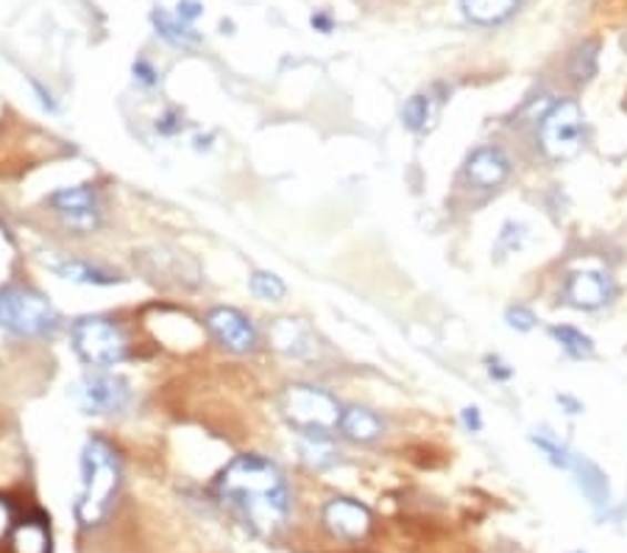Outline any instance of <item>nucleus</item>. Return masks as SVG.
Here are the masks:
<instances>
[{"label": "nucleus", "mask_w": 627, "mask_h": 553, "mask_svg": "<svg viewBox=\"0 0 627 553\" xmlns=\"http://www.w3.org/2000/svg\"><path fill=\"white\" fill-rule=\"evenodd\" d=\"M586 470L588 473H583V467L577 464V473H580V486L586 490V495L591 497L594 503H603L608 501V484H605L603 473H599L597 467H594L591 461H586Z\"/></svg>", "instance_id": "22"}, {"label": "nucleus", "mask_w": 627, "mask_h": 553, "mask_svg": "<svg viewBox=\"0 0 627 553\" xmlns=\"http://www.w3.org/2000/svg\"><path fill=\"white\" fill-rule=\"evenodd\" d=\"M610 285L599 271H575L566 283V300L577 311H597L608 302Z\"/></svg>", "instance_id": "12"}, {"label": "nucleus", "mask_w": 627, "mask_h": 553, "mask_svg": "<svg viewBox=\"0 0 627 553\" xmlns=\"http://www.w3.org/2000/svg\"><path fill=\"white\" fill-rule=\"evenodd\" d=\"M53 210L62 215L64 224L70 230L79 232H92L98 227V199L92 188L79 184V188H64L51 197Z\"/></svg>", "instance_id": "9"}, {"label": "nucleus", "mask_w": 627, "mask_h": 553, "mask_svg": "<svg viewBox=\"0 0 627 553\" xmlns=\"http://www.w3.org/2000/svg\"><path fill=\"white\" fill-rule=\"evenodd\" d=\"M527 241V227L525 224H516V221H508V224L502 227L499 232V241H496V252L499 254H514L525 247Z\"/></svg>", "instance_id": "23"}, {"label": "nucleus", "mask_w": 627, "mask_h": 553, "mask_svg": "<svg viewBox=\"0 0 627 553\" xmlns=\"http://www.w3.org/2000/svg\"><path fill=\"white\" fill-rule=\"evenodd\" d=\"M341 431L352 442H374L383 436V420L368 409H346L341 416Z\"/></svg>", "instance_id": "14"}, {"label": "nucleus", "mask_w": 627, "mask_h": 553, "mask_svg": "<svg viewBox=\"0 0 627 553\" xmlns=\"http://www.w3.org/2000/svg\"><path fill=\"white\" fill-rule=\"evenodd\" d=\"M280 411L287 425L296 428L304 436H330L341 428L343 409L330 392L307 383H293L280 394Z\"/></svg>", "instance_id": "3"}, {"label": "nucleus", "mask_w": 627, "mask_h": 553, "mask_svg": "<svg viewBox=\"0 0 627 553\" xmlns=\"http://www.w3.org/2000/svg\"><path fill=\"white\" fill-rule=\"evenodd\" d=\"M0 328L18 339H45L59 328V313L51 302L31 289L0 291Z\"/></svg>", "instance_id": "4"}, {"label": "nucleus", "mask_w": 627, "mask_h": 553, "mask_svg": "<svg viewBox=\"0 0 627 553\" xmlns=\"http://www.w3.org/2000/svg\"><path fill=\"white\" fill-rule=\"evenodd\" d=\"M154 26L160 29V34L165 37V40L176 42V46H199L201 42V37L195 34L182 18H171V14L165 12H154Z\"/></svg>", "instance_id": "20"}, {"label": "nucleus", "mask_w": 627, "mask_h": 553, "mask_svg": "<svg viewBox=\"0 0 627 553\" xmlns=\"http://www.w3.org/2000/svg\"><path fill=\"white\" fill-rule=\"evenodd\" d=\"M533 442H536L538 448H542L544 453L549 455V461H553V464H558V467H572L569 453H566V450L560 448V444H555L553 439H547V436H536V439H533Z\"/></svg>", "instance_id": "26"}, {"label": "nucleus", "mask_w": 627, "mask_h": 553, "mask_svg": "<svg viewBox=\"0 0 627 553\" xmlns=\"http://www.w3.org/2000/svg\"><path fill=\"white\" fill-rule=\"evenodd\" d=\"M14 529V512L3 497H0V540Z\"/></svg>", "instance_id": "27"}, {"label": "nucleus", "mask_w": 627, "mask_h": 553, "mask_svg": "<svg viewBox=\"0 0 627 553\" xmlns=\"http://www.w3.org/2000/svg\"><path fill=\"white\" fill-rule=\"evenodd\" d=\"M70 398L84 414H118L129 405L132 389L123 378L109 375V372H87L70 386Z\"/></svg>", "instance_id": "7"}, {"label": "nucleus", "mask_w": 627, "mask_h": 553, "mask_svg": "<svg viewBox=\"0 0 627 553\" xmlns=\"http://www.w3.org/2000/svg\"><path fill=\"white\" fill-rule=\"evenodd\" d=\"M271 341H274L276 350L291 358H304L313 350L307 328H304L302 322H293V319H280V322L271 328Z\"/></svg>", "instance_id": "13"}, {"label": "nucleus", "mask_w": 627, "mask_h": 553, "mask_svg": "<svg viewBox=\"0 0 627 553\" xmlns=\"http://www.w3.org/2000/svg\"><path fill=\"white\" fill-rule=\"evenodd\" d=\"M313 26H318V29H324V31L332 29V23L326 18H313Z\"/></svg>", "instance_id": "31"}, {"label": "nucleus", "mask_w": 627, "mask_h": 553, "mask_svg": "<svg viewBox=\"0 0 627 553\" xmlns=\"http://www.w3.org/2000/svg\"><path fill=\"white\" fill-rule=\"evenodd\" d=\"M14 553H51V540L42 523H23L12 531Z\"/></svg>", "instance_id": "17"}, {"label": "nucleus", "mask_w": 627, "mask_h": 553, "mask_svg": "<svg viewBox=\"0 0 627 553\" xmlns=\"http://www.w3.org/2000/svg\"><path fill=\"white\" fill-rule=\"evenodd\" d=\"M324 525L341 540H360V536L368 534L371 514L363 503L335 497L324 506Z\"/></svg>", "instance_id": "10"}, {"label": "nucleus", "mask_w": 627, "mask_h": 553, "mask_svg": "<svg viewBox=\"0 0 627 553\" xmlns=\"http://www.w3.org/2000/svg\"><path fill=\"white\" fill-rule=\"evenodd\" d=\"M57 274L68 283H79V285H114L118 283V274L112 271L101 269V265L84 263V260H68V263L57 265Z\"/></svg>", "instance_id": "16"}, {"label": "nucleus", "mask_w": 627, "mask_h": 553, "mask_svg": "<svg viewBox=\"0 0 627 553\" xmlns=\"http://www.w3.org/2000/svg\"><path fill=\"white\" fill-rule=\"evenodd\" d=\"M206 328L215 335L218 344L232 352H240V355H245V352L257 346V330H254L251 319L245 313H240L237 308H215V311H210Z\"/></svg>", "instance_id": "8"}, {"label": "nucleus", "mask_w": 627, "mask_h": 553, "mask_svg": "<svg viewBox=\"0 0 627 553\" xmlns=\"http://www.w3.org/2000/svg\"><path fill=\"white\" fill-rule=\"evenodd\" d=\"M488 372L496 381H508V378L514 375V369H508V363H502L499 358H488Z\"/></svg>", "instance_id": "28"}, {"label": "nucleus", "mask_w": 627, "mask_h": 553, "mask_svg": "<svg viewBox=\"0 0 627 553\" xmlns=\"http://www.w3.org/2000/svg\"><path fill=\"white\" fill-rule=\"evenodd\" d=\"M73 346L84 363L95 369L118 366L125 361V339L114 322L103 316H84L73 324Z\"/></svg>", "instance_id": "5"}, {"label": "nucleus", "mask_w": 627, "mask_h": 553, "mask_svg": "<svg viewBox=\"0 0 627 553\" xmlns=\"http://www.w3.org/2000/svg\"><path fill=\"white\" fill-rule=\"evenodd\" d=\"M302 450H304V459L313 461L315 467H324V464H332V461H335V450L326 444V436H307Z\"/></svg>", "instance_id": "24"}, {"label": "nucleus", "mask_w": 627, "mask_h": 553, "mask_svg": "<svg viewBox=\"0 0 627 553\" xmlns=\"http://www.w3.org/2000/svg\"><path fill=\"white\" fill-rule=\"evenodd\" d=\"M519 9V0H463V12L472 23L494 26L508 20Z\"/></svg>", "instance_id": "15"}, {"label": "nucleus", "mask_w": 627, "mask_h": 553, "mask_svg": "<svg viewBox=\"0 0 627 553\" xmlns=\"http://www.w3.org/2000/svg\"><path fill=\"white\" fill-rule=\"evenodd\" d=\"M120 490V459L103 439H90L81 450V495L75 501V520L84 529L101 525Z\"/></svg>", "instance_id": "2"}, {"label": "nucleus", "mask_w": 627, "mask_h": 553, "mask_svg": "<svg viewBox=\"0 0 627 553\" xmlns=\"http://www.w3.org/2000/svg\"><path fill=\"white\" fill-rule=\"evenodd\" d=\"M508 324L514 330H522V333H527V330H533L536 328V313L530 311V308H525V305H516V308H508Z\"/></svg>", "instance_id": "25"}, {"label": "nucleus", "mask_w": 627, "mask_h": 553, "mask_svg": "<svg viewBox=\"0 0 627 553\" xmlns=\"http://www.w3.org/2000/svg\"><path fill=\"white\" fill-rule=\"evenodd\" d=\"M542 149L549 160H572L583 149V112L577 101H558L542 118Z\"/></svg>", "instance_id": "6"}, {"label": "nucleus", "mask_w": 627, "mask_h": 553, "mask_svg": "<svg viewBox=\"0 0 627 553\" xmlns=\"http://www.w3.org/2000/svg\"><path fill=\"white\" fill-rule=\"evenodd\" d=\"M402 121L411 132H429L435 127V104L429 95H413L402 110Z\"/></svg>", "instance_id": "18"}, {"label": "nucleus", "mask_w": 627, "mask_h": 553, "mask_svg": "<svg viewBox=\"0 0 627 553\" xmlns=\"http://www.w3.org/2000/svg\"><path fill=\"white\" fill-rule=\"evenodd\" d=\"M510 173V160L505 157V151L496 145H483V149L472 151V157L466 160V177L472 179L477 188H499Z\"/></svg>", "instance_id": "11"}, {"label": "nucleus", "mask_w": 627, "mask_h": 553, "mask_svg": "<svg viewBox=\"0 0 627 553\" xmlns=\"http://www.w3.org/2000/svg\"><path fill=\"white\" fill-rule=\"evenodd\" d=\"M134 73L140 76V81H143V84H156V79H154V70H151V64L149 62H143V59H140L138 64H134Z\"/></svg>", "instance_id": "29"}, {"label": "nucleus", "mask_w": 627, "mask_h": 553, "mask_svg": "<svg viewBox=\"0 0 627 553\" xmlns=\"http://www.w3.org/2000/svg\"><path fill=\"white\" fill-rule=\"evenodd\" d=\"M251 294L265 302H282L287 289L280 276L271 274V271H254V274H251Z\"/></svg>", "instance_id": "21"}, {"label": "nucleus", "mask_w": 627, "mask_h": 553, "mask_svg": "<svg viewBox=\"0 0 627 553\" xmlns=\"http://www.w3.org/2000/svg\"><path fill=\"white\" fill-rule=\"evenodd\" d=\"M218 497L243 517L245 525L257 534H271L280 529L291 509L285 475L274 461L263 455H237L218 475Z\"/></svg>", "instance_id": "1"}, {"label": "nucleus", "mask_w": 627, "mask_h": 553, "mask_svg": "<svg viewBox=\"0 0 627 553\" xmlns=\"http://www.w3.org/2000/svg\"><path fill=\"white\" fill-rule=\"evenodd\" d=\"M549 333H553V339L558 341L560 350L569 352L572 358H591L594 355V341L588 339L583 330L569 328V324H560V328H553Z\"/></svg>", "instance_id": "19"}, {"label": "nucleus", "mask_w": 627, "mask_h": 553, "mask_svg": "<svg viewBox=\"0 0 627 553\" xmlns=\"http://www.w3.org/2000/svg\"><path fill=\"white\" fill-rule=\"evenodd\" d=\"M463 422H466V428L468 431H479L483 428V420H479V411L474 409H463Z\"/></svg>", "instance_id": "30"}]
</instances>
